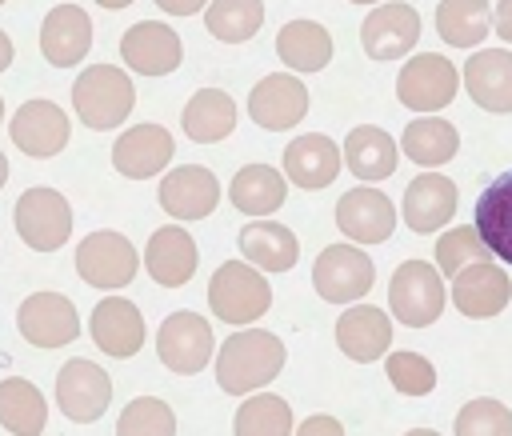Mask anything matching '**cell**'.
Returning a JSON list of instances; mask_svg holds the SVG:
<instances>
[{"instance_id": "1", "label": "cell", "mask_w": 512, "mask_h": 436, "mask_svg": "<svg viewBox=\"0 0 512 436\" xmlns=\"http://www.w3.org/2000/svg\"><path fill=\"white\" fill-rule=\"evenodd\" d=\"M284 340L264 328H240L216 348V384L228 396H252L256 388H268L284 372Z\"/></svg>"}, {"instance_id": "2", "label": "cell", "mask_w": 512, "mask_h": 436, "mask_svg": "<svg viewBox=\"0 0 512 436\" xmlns=\"http://www.w3.org/2000/svg\"><path fill=\"white\" fill-rule=\"evenodd\" d=\"M72 108L88 128L108 132V128H120L128 120V112L136 108V88L124 68L92 64L72 84Z\"/></svg>"}, {"instance_id": "3", "label": "cell", "mask_w": 512, "mask_h": 436, "mask_svg": "<svg viewBox=\"0 0 512 436\" xmlns=\"http://www.w3.org/2000/svg\"><path fill=\"white\" fill-rule=\"evenodd\" d=\"M208 308L224 324H256L272 308V288L264 272L248 260H224L208 280Z\"/></svg>"}, {"instance_id": "4", "label": "cell", "mask_w": 512, "mask_h": 436, "mask_svg": "<svg viewBox=\"0 0 512 436\" xmlns=\"http://www.w3.org/2000/svg\"><path fill=\"white\" fill-rule=\"evenodd\" d=\"M448 304L444 272L428 260H404L388 280V308L404 328H428Z\"/></svg>"}, {"instance_id": "5", "label": "cell", "mask_w": 512, "mask_h": 436, "mask_svg": "<svg viewBox=\"0 0 512 436\" xmlns=\"http://www.w3.org/2000/svg\"><path fill=\"white\" fill-rule=\"evenodd\" d=\"M144 256H136L132 240L124 232H112V228H100V232H88L80 244H76V272L84 284L100 288V292H120L136 280Z\"/></svg>"}, {"instance_id": "6", "label": "cell", "mask_w": 512, "mask_h": 436, "mask_svg": "<svg viewBox=\"0 0 512 436\" xmlns=\"http://www.w3.org/2000/svg\"><path fill=\"white\" fill-rule=\"evenodd\" d=\"M12 224L32 252H56L72 236V204L56 188H24L12 208Z\"/></svg>"}, {"instance_id": "7", "label": "cell", "mask_w": 512, "mask_h": 436, "mask_svg": "<svg viewBox=\"0 0 512 436\" xmlns=\"http://www.w3.org/2000/svg\"><path fill=\"white\" fill-rule=\"evenodd\" d=\"M376 284V264L368 260L364 248L356 244H328L320 248L312 264V288L328 304H356L372 292Z\"/></svg>"}, {"instance_id": "8", "label": "cell", "mask_w": 512, "mask_h": 436, "mask_svg": "<svg viewBox=\"0 0 512 436\" xmlns=\"http://www.w3.org/2000/svg\"><path fill=\"white\" fill-rule=\"evenodd\" d=\"M156 356L168 372L176 376H196L216 360V336L212 324L188 308L164 316L160 332H156Z\"/></svg>"}, {"instance_id": "9", "label": "cell", "mask_w": 512, "mask_h": 436, "mask_svg": "<svg viewBox=\"0 0 512 436\" xmlns=\"http://www.w3.org/2000/svg\"><path fill=\"white\" fill-rule=\"evenodd\" d=\"M56 404L64 412V420L72 424H92L108 412L112 404V376L88 360V356H72L64 360V368L56 372Z\"/></svg>"}, {"instance_id": "10", "label": "cell", "mask_w": 512, "mask_h": 436, "mask_svg": "<svg viewBox=\"0 0 512 436\" xmlns=\"http://www.w3.org/2000/svg\"><path fill=\"white\" fill-rule=\"evenodd\" d=\"M456 88H460L456 64L436 56V52H416L400 68V76H396V96L412 112H440V108H448L456 100Z\"/></svg>"}, {"instance_id": "11", "label": "cell", "mask_w": 512, "mask_h": 436, "mask_svg": "<svg viewBox=\"0 0 512 436\" xmlns=\"http://www.w3.org/2000/svg\"><path fill=\"white\" fill-rule=\"evenodd\" d=\"M16 328L32 348H64L80 336V312L64 292H32L16 308Z\"/></svg>"}, {"instance_id": "12", "label": "cell", "mask_w": 512, "mask_h": 436, "mask_svg": "<svg viewBox=\"0 0 512 436\" xmlns=\"http://www.w3.org/2000/svg\"><path fill=\"white\" fill-rule=\"evenodd\" d=\"M248 116L264 132H288L308 116V88L296 72H268L248 92Z\"/></svg>"}, {"instance_id": "13", "label": "cell", "mask_w": 512, "mask_h": 436, "mask_svg": "<svg viewBox=\"0 0 512 436\" xmlns=\"http://www.w3.org/2000/svg\"><path fill=\"white\" fill-rule=\"evenodd\" d=\"M448 296H452V304H456L460 316H468V320H492L496 312L508 308L512 280H508V272L496 260H476V264H468V268H460L452 276Z\"/></svg>"}, {"instance_id": "14", "label": "cell", "mask_w": 512, "mask_h": 436, "mask_svg": "<svg viewBox=\"0 0 512 436\" xmlns=\"http://www.w3.org/2000/svg\"><path fill=\"white\" fill-rule=\"evenodd\" d=\"M12 144L24 152V156H36V160H48L56 152L68 148L72 140V120L60 104L52 100H28L16 108L12 116V128H8Z\"/></svg>"}, {"instance_id": "15", "label": "cell", "mask_w": 512, "mask_h": 436, "mask_svg": "<svg viewBox=\"0 0 512 436\" xmlns=\"http://www.w3.org/2000/svg\"><path fill=\"white\" fill-rule=\"evenodd\" d=\"M88 336L104 356L128 360L144 348V316L128 296H104L96 300L92 316H88Z\"/></svg>"}, {"instance_id": "16", "label": "cell", "mask_w": 512, "mask_h": 436, "mask_svg": "<svg viewBox=\"0 0 512 436\" xmlns=\"http://www.w3.org/2000/svg\"><path fill=\"white\" fill-rule=\"evenodd\" d=\"M420 40V12L412 4H376L360 24V44L372 60H400Z\"/></svg>"}, {"instance_id": "17", "label": "cell", "mask_w": 512, "mask_h": 436, "mask_svg": "<svg viewBox=\"0 0 512 436\" xmlns=\"http://www.w3.org/2000/svg\"><path fill=\"white\" fill-rule=\"evenodd\" d=\"M156 200L172 220H204L220 204V180L204 164H184L160 180Z\"/></svg>"}, {"instance_id": "18", "label": "cell", "mask_w": 512, "mask_h": 436, "mask_svg": "<svg viewBox=\"0 0 512 436\" xmlns=\"http://www.w3.org/2000/svg\"><path fill=\"white\" fill-rule=\"evenodd\" d=\"M120 56L140 76H168L184 60L180 36L160 20H140L120 36Z\"/></svg>"}, {"instance_id": "19", "label": "cell", "mask_w": 512, "mask_h": 436, "mask_svg": "<svg viewBox=\"0 0 512 436\" xmlns=\"http://www.w3.org/2000/svg\"><path fill=\"white\" fill-rule=\"evenodd\" d=\"M172 152H176V140L164 124H132L112 144V168L128 180H148V176H160V168H168Z\"/></svg>"}, {"instance_id": "20", "label": "cell", "mask_w": 512, "mask_h": 436, "mask_svg": "<svg viewBox=\"0 0 512 436\" xmlns=\"http://www.w3.org/2000/svg\"><path fill=\"white\" fill-rule=\"evenodd\" d=\"M336 228L352 244H384L396 232V208L380 188H352L336 200Z\"/></svg>"}, {"instance_id": "21", "label": "cell", "mask_w": 512, "mask_h": 436, "mask_svg": "<svg viewBox=\"0 0 512 436\" xmlns=\"http://www.w3.org/2000/svg\"><path fill=\"white\" fill-rule=\"evenodd\" d=\"M336 348L356 360V364H372L380 356H388L392 348V320L384 308L376 304H348L336 320Z\"/></svg>"}, {"instance_id": "22", "label": "cell", "mask_w": 512, "mask_h": 436, "mask_svg": "<svg viewBox=\"0 0 512 436\" xmlns=\"http://www.w3.org/2000/svg\"><path fill=\"white\" fill-rule=\"evenodd\" d=\"M196 264H200V248L192 232L180 224H164L144 244V268L160 288H184L196 276Z\"/></svg>"}, {"instance_id": "23", "label": "cell", "mask_w": 512, "mask_h": 436, "mask_svg": "<svg viewBox=\"0 0 512 436\" xmlns=\"http://www.w3.org/2000/svg\"><path fill=\"white\" fill-rule=\"evenodd\" d=\"M340 168H344V148H336L332 136L304 132L284 148V176L304 192L328 188L340 176Z\"/></svg>"}, {"instance_id": "24", "label": "cell", "mask_w": 512, "mask_h": 436, "mask_svg": "<svg viewBox=\"0 0 512 436\" xmlns=\"http://www.w3.org/2000/svg\"><path fill=\"white\" fill-rule=\"evenodd\" d=\"M92 48V20L76 4H56L40 24V56L52 68H76Z\"/></svg>"}, {"instance_id": "25", "label": "cell", "mask_w": 512, "mask_h": 436, "mask_svg": "<svg viewBox=\"0 0 512 436\" xmlns=\"http://www.w3.org/2000/svg\"><path fill=\"white\" fill-rule=\"evenodd\" d=\"M404 224L412 228V232H420V236H432L436 228H444L452 216H456V184L444 176V172H436V168H428V172H420L408 188H404Z\"/></svg>"}, {"instance_id": "26", "label": "cell", "mask_w": 512, "mask_h": 436, "mask_svg": "<svg viewBox=\"0 0 512 436\" xmlns=\"http://www.w3.org/2000/svg\"><path fill=\"white\" fill-rule=\"evenodd\" d=\"M464 88L468 96L496 116L512 112V52L508 48H484L464 60Z\"/></svg>"}, {"instance_id": "27", "label": "cell", "mask_w": 512, "mask_h": 436, "mask_svg": "<svg viewBox=\"0 0 512 436\" xmlns=\"http://www.w3.org/2000/svg\"><path fill=\"white\" fill-rule=\"evenodd\" d=\"M240 244V256L248 264H256L260 272H292L296 260H300V240L288 224H276V220H248L236 236Z\"/></svg>"}, {"instance_id": "28", "label": "cell", "mask_w": 512, "mask_h": 436, "mask_svg": "<svg viewBox=\"0 0 512 436\" xmlns=\"http://www.w3.org/2000/svg\"><path fill=\"white\" fill-rule=\"evenodd\" d=\"M396 160H400V148L396 140L376 128V124H356L348 136H344V168L368 184L376 180H388L396 172Z\"/></svg>"}, {"instance_id": "29", "label": "cell", "mask_w": 512, "mask_h": 436, "mask_svg": "<svg viewBox=\"0 0 512 436\" xmlns=\"http://www.w3.org/2000/svg\"><path fill=\"white\" fill-rule=\"evenodd\" d=\"M480 240L488 244V252L504 264H512V168L500 172L476 200V220Z\"/></svg>"}, {"instance_id": "30", "label": "cell", "mask_w": 512, "mask_h": 436, "mask_svg": "<svg viewBox=\"0 0 512 436\" xmlns=\"http://www.w3.org/2000/svg\"><path fill=\"white\" fill-rule=\"evenodd\" d=\"M228 200L236 212L244 216H272L284 200H288V176L268 168V164H244L232 184H228Z\"/></svg>"}, {"instance_id": "31", "label": "cell", "mask_w": 512, "mask_h": 436, "mask_svg": "<svg viewBox=\"0 0 512 436\" xmlns=\"http://www.w3.org/2000/svg\"><path fill=\"white\" fill-rule=\"evenodd\" d=\"M180 124L192 144H216L236 132V100L224 88H200L180 112Z\"/></svg>"}, {"instance_id": "32", "label": "cell", "mask_w": 512, "mask_h": 436, "mask_svg": "<svg viewBox=\"0 0 512 436\" xmlns=\"http://www.w3.org/2000/svg\"><path fill=\"white\" fill-rule=\"evenodd\" d=\"M276 56L292 72H320L332 60V36L316 20H288L276 32Z\"/></svg>"}, {"instance_id": "33", "label": "cell", "mask_w": 512, "mask_h": 436, "mask_svg": "<svg viewBox=\"0 0 512 436\" xmlns=\"http://www.w3.org/2000/svg\"><path fill=\"white\" fill-rule=\"evenodd\" d=\"M400 152L420 168H440L460 152V132L448 120L424 112L400 132Z\"/></svg>"}, {"instance_id": "34", "label": "cell", "mask_w": 512, "mask_h": 436, "mask_svg": "<svg viewBox=\"0 0 512 436\" xmlns=\"http://www.w3.org/2000/svg\"><path fill=\"white\" fill-rule=\"evenodd\" d=\"M0 424L12 436H40L48 424V400L40 388L24 376H4L0 380Z\"/></svg>"}, {"instance_id": "35", "label": "cell", "mask_w": 512, "mask_h": 436, "mask_svg": "<svg viewBox=\"0 0 512 436\" xmlns=\"http://www.w3.org/2000/svg\"><path fill=\"white\" fill-rule=\"evenodd\" d=\"M436 32L452 48H476L492 32V4L488 0H440Z\"/></svg>"}, {"instance_id": "36", "label": "cell", "mask_w": 512, "mask_h": 436, "mask_svg": "<svg viewBox=\"0 0 512 436\" xmlns=\"http://www.w3.org/2000/svg\"><path fill=\"white\" fill-rule=\"evenodd\" d=\"M232 436H296L292 404L276 392H252L232 416Z\"/></svg>"}, {"instance_id": "37", "label": "cell", "mask_w": 512, "mask_h": 436, "mask_svg": "<svg viewBox=\"0 0 512 436\" xmlns=\"http://www.w3.org/2000/svg\"><path fill=\"white\" fill-rule=\"evenodd\" d=\"M264 24V0H212L204 8V28L224 44H244Z\"/></svg>"}, {"instance_id": "38", "label": "cell", "mask_w": 512, "mask_h": 436, "mask_svg": "<svg viewBox=\"0 0 512 436\" xmlns=\"http://www.w3.org/2000/svg\"><path fill=\"white\" fill-rule=\"evenodd\" d=\"M116 436H176V412L160 396H136L124 404Z\"/></svg>"}, {"instance_id": "39", "label": "cell", "mask_w": 512, "mask_h": 436, "mask_svg": "<svg viewBox=\"0 0 512 436\" xmlns=\"http://www.w3.org/2000/svg\"><path fill=\"white\" fill-rule=\"evenodd\" d=\"M488 244L480 240V228L476 224H464V228H448L440 240H436V268L444 276H456L460 268L476 264V260H488Z\"/></svg>"}, {"instance_id": "40", "label": "cell", "mask_w": 512, "mask_h": 436, "mask_svg": "<svg viewBox=\"0 0 512 436\" xmlns=\"http://www.w3.org/2000/svg\"><path fill=\"white\" fill-rule=\"evenodd\" d=\"M456 436H512L508 404L492 396H476L456 412Z\"/></svg>"}, {"instance_id": "41", "label": "cell", "mask_w": 512, "mask_h": 436, "mask_svg": "<svg viewBox=\"0 0 512 436\" xmlns=\"http://www.w3.org/2000/svg\"><path fill=\"white\" fill-rule=\"evenodd\" d=\"M384 372H388L392 388L404 392V396H428V392L436 388V368H432V360L420 356V352H404V348H400V352L384 356Z\"/></svg>"}, {"instance_id": "42", "label": "cell", "mask_w": 512, "mask_h": 436, "mask_svg": "<svg viewBox=\"0 0 512 436\" xmlns=\"http://www.w3.org/2000/svg\"><path fill=\"white\" fill-rule=\"evenodd\" d=\"M296 436H344V424L336 416H328V412H316L296 428Z\"/></svg>"}, {"instance_id": "43", "label": "cell", "mask_w": 512, "mask_h": 436, "mask_svg": "<svg viewBox=\"0 0 512 436\" xmlns=\"http://www.w3.org/2000/svg\"><path fill=\"white\" fill-rule=\"evenodd\" d=\"M160 4V12H168V16H192V12H204L212 0H156Z\"/></svg>"}, {"instance_id": "44", "label": "cell", "mask_w": 512, "mask_h": 436, "mask_svg": "<svg viewBox=\"0 0 512 436\" xmlns=\"http://www.w3.org/2000/svg\"><path fill=\"white\" fill-rule=\"evenodd\" d=\"M492 24H496V36L512 44V0H500L496 12H492Z\"/></svg>"}, {"instance_id": "45", "label": "cell", "mask_w": 512, "mask_h": 436, "mask_svg": "<svg viewBox=\"0 0 512 436\" xmlns=\"http://www.w3.org/2000/svg\"><path fill=\"white\" fill-rule=\"evenodd\" d=\"M12 56H16V48H12V40H8V32L0 28V72L12 64Z\"/></svg>"}, {"instance_id": "46", "label": "cell", "mask_w": 512, "mask_h": 436, "mask_svg": "<svg viewBox=\"0 0 512 436\" xmlns=\"http://www.w3.org/2000/svg\"><path fill=\"white\" fill-rule=\"evenodd\" d=\"M96 4H100V8H112V12H116V8H128L132 0H96Z\"/></svg>"}, {"instance_id": "47", "label": "cell", "mask_w": 512, "mask_h": 436, "mask_svg": "<svg viewBox=\"0 0 512 436\" xmlns=\"http://www.w3.org/2000/svg\"><path fill=\"white\" fill-rule=\"evenodd\" d=\"M4 184H8V156L0 152V188H4Z\"/></svg>"}, {"instance_id": "48", "label": "cell", "mask_w": 512, "mask_h": 436, "mask_svg": "<svg viewBox=\"0 0 512 436\" xmlns=\"http://www.w3.org/2000/svg\"><path fill=\"white\" fill-rule=\"evenodd\" d=\"M404 436H440L436 428H412V432H404Z\"/></svg>"}, {"instance_id": "49", "label": "cell", "mask_w": 512, "mask_h": 436, "mask_svg": "<svg viewBox=\"0 0 512 436\" xmlns=\"http://www.w3.org/2000/svg\"><path fill=\"white\" fill-rule=\"evenodd\" d=\"M352 4H380V0H352Z\"/></svg>"}, {"instance_id": "50", "label": "cell", "mask_w": 512, "mask_h": 436, "mask_svg": "<svg viewBox=\"0 0 512 436\" xmlns=\"http://www.w3.org/2000/svg\"><path fill=\"white\" fill-rule=\"evenodd\" d=\"M0 120H4V100H0Z\"/></svg>"}, {"instance_id": "51", "label": "cell", "mask_w": 512, "mask_h": 436, "mask_svg": "<svg viewBox=\"0 0 512 436\" xmlns=\"http://www.w3.org/2000/svg\"><path fill=\"white\" fill-rule=\"evenodd\" d=\"M0 4H4V0H0Z\"/></svg>"}]
</instances>
